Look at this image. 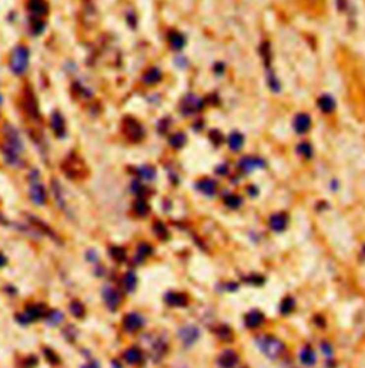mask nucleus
I'll use <instances>...</instances> for the list:
<instances>
[{
    "label": "nucleus",
    "instance_id": "ddd939ff",
    "mask_svg": "<svg viewBox=\"0 0 365 368\" xmlns=\"http://www.w3.org/2000/svg\"><path fill=\"white\" fill-rule=\"evenodd\" d=\"M311 117L307 113H298L293 120V129L297 134H305L311 129Z\"/></svg>",
    "mask_w": 365,
    "mask_h": 368
},
{
    "label": "nucleus",
    "instance_id": "72a5a7b5",
    "mask_svg": "<svg viewBox=\"0 0 365 368\" xmlns=\"http://www.w3.org/2000/svg\"><path fill=\"white\" fill-rule=\"evenodd\" d=\"M170 146L171 147H174V149H181L184 144H186V141H187V137L184 133H174L173 136L170 137Z\"/></svg>",
    "mask_w": 365,
    "mask_h": 368
},
{
    "label": "nucleus",
    "instance_id": "79ce46f5",
    "mask_svg": "<svg viewBox=\"0 0 365 368\" xmlns=\"http://www.w3.org/2000/svg\"><path fill=\"white\" fill-rule=\"evenodd\" d=\"M166 351H167V345L163 340H159L156 342V345H153V355H156L157 358L163 357Z\"/></svg>",
    "mask_w": 365,
    "mask_h": 368
},
{
    "label": "nucleus",
    "instance_id": "8fccbe9b",
    "mask_svg": "<svg viewBox=\"0 0 365 368\" xmlns=\"http://www.w3.org/2000/svg\"><path fill=\"white\" fill-rule=\"evenodd\" d=\"M247 191H248V194H250V196H253V197H256V196L258 194V190L256 189V186H248Z\"/></svg>",
    "mask_w": 365,
    "mask_h": 368
},
{
    "label": "nucleus",
    "instance_id": "f8f14e48",
    "mask_svg": "<svg viewBox=\"0 0 365 368\" xmlns=\"http://www.w3.org/2000/svg\"><path fill=\"white\" fill-rule=\"evenodd\" d=\"M238 167L243 170L244 173H251V171L258 170V168H264L265 162L261 157H257V156H247V157H243L238 162Z\"/></svg>",
    "mask_w": 365,
    "mask_h": 368
},
{
    "label": "nucleus",
    "instance_id": "a211bd4d",
    "mask_svg": "<svg viewBox=\"0 0 365 368\" xmlns=\"http://www.w3.org/2000/svg\"><path fill=\"white\" fill-rule=\"evenodd\" d=\"M264 314L261 313L260 310H251L245 314L244 317V323L248 328H258L263 323H264Z\"/></svg>",
    "mask_w": 365,
    "mask_h": 368
},
{
    "label": "nucleus",
    "instance_id": "f704fd0d",
    "mask_svg": "<svg viewBox=\"0 0 365 368\" xmlns=\"http://www.w3.org/2000/svg\"><path fill=\"white\" fill-rule=\"evenodd\" d=\"M297 153L299 156H302L304 159H311L314 150H312V146L308 141H302L297 146Z\"/></svg>",
    "mask_w": 365,
    "mask_h": 368
},
{
    "label": "nucleus",
    "instance_id": "39448f33",
    "mask_svg": "<svg viewBox=\"0 0 365 368\" xmlns=\"http://www.w3.org/2000/svg\"><path fill=\"white\" fill-rule=\"evenodd\" d=\"M123 133L130 141L138 143L144 137V129L140 123L133 117H126L123 120Z\"/></svg>",
    "mask_w": 365,
    "mask_h": 368
},
{
    "label": "nucleus",
    "instance_id": "a878e982",
    "mask_svg": "<svg viewBox=\"0 0 365 368\" xmlns=\"http://www.w3.org/2000/svg\"><path fill=\"white\" fill-rule=\"evenodd\" d=\"M122 284L123 288L127 293H133L135 290V287H137V275L133 271H127V273L123 275Z\"/></svg>",
    "mask_w": 365,
    "mask_h": 368
},
{
    "label": "nucleus",
    "instance_id": "09e8293b",
    "mask_svg": "<svg viewBox=\"0 0 365 368\" xmlns=\"http://www.w3.org/2000/svg\"><path fill=\"white\" fill-rule=\"evenodd\" d=\"M321 350H323L327 355L332 354V347H331V344H328V342H323V344H321Z\"/></svg>",
    "mask_w": 365,
    "mask_h": 368
},
{
    "label": "nucleus",
    "instance_id": "864d4df0",
    "mask_svg": "<svg viewBox=\"0 0 365 368\" xmlns=\"http://www.w3.org/2000/svg\"><path fill=\"white\" fill-rule=\"evenodd\" d=\"M217 173H223V174H226V173H227V166H220V167L217 168Z\"/></svg>",
    "mask_w": 365,
    "mask_h": 368
},
{
    "label": "nucleus",
    "instance_id": "6e6552de",
    "mask_svg": "<svg viewBox=\"0 0 365 368\" xmlns=\"http://www.w3.org/2000/svg\"><path fill=\"white\" fill-rule=\"evenodd\" d=\"M178 338L184 344V347H191L200 338V330L193 324L184 326L178 330Z\"/></svg>",
    "mask_w": 365,
    "mask_h": 368
},
{
    "label": "nucleus",
    "instance_id": "20e7f679",
    "mask_svg": "<svg viewBox=\"0 0 365 368\" xmlns=\"http://www.w3.org/2000/svg\"><path fill=\"white\" fill-rule=\"evenodd\" d=\"M29 194H30L32 201L36 205H44L46 201H47V193H46V189L43 187V184L39 181V173L37 171H33L32 176H30Z\"/></svg>",
    "mask_w": 365,
    "mask_h": 368
},
{
    "label": "nucleus",
    "instance_id": "e433bc0d",
    "mask_svg": "<svg viewBox=\"0 0 365 368\" xmlns=\"http://www.w3.org/2000/svg\"><path fill=\"white\" fill-rule=\"evenodd\" d=\"M68 308H70V313L73 314L74 317H77V318H81L84 313H86V308H84V305L81 304L80 301H71L70 302V305H68Z\"/></svg>",
    "mask_w": 365,
    "mask_h": 368
},
{
    "label": "nucleus",
    "instance_id": "f03ea898",
    "mask_svg": "<svg viewBox=\"0 0 365 368\" xmlns=\"http://www.w3.org/2000/svg\"><path fill=\"white\" fill-rule=\"evenodd\" d=\"M9 67L14 74H23L26 73L29 67V49L23 44H19L14 47V50L10 55Z\"/></svg>",
    "mask_w": 365,
    "mask_h": 368
},
{
    "label": "nucleus",
    "instance_id": "37998d69",
    "mask_svg": "<svg viewBox=\"0 0 365 368\" xmlns=\"http://www.w3.org/2000/svg\"><path fill=\"white\" fill-rule=\"evenodd\" d=\"M217 334H218V337H220L221 340H224V341L232 340V333H231V330L227 327V326H221V327L218 328Z\"/></svg>",
    "mask_w": 365,
    "mask_h": 368
},
{
    "label": "nucleus",
    "instance_id": "dca6fc26",
    "mask_svg": "<svg viewBox=\"0 0 365 368\" xmlns=\"http://www.w3.org/2000/svg\"><path fill=\"white\" fill-rule=\"evenodd\" d=\"M164 300L171 307H186L189 304V297L183 293L170 291L164 296Z\"/></svg>",
    "mask_w": 365,
    "mask_h": 368
},
{
    "label": "nucleus",
    "instance_id": "9b49d317",
    "mask_svg": "<svg viewBox=\"0 0 365 368\" xmlns=\"http://www.w3.org/2000/svg\"><path fill=\"white\" fill-rule=\"evenodd\" d=\"M144 326V318L138 313H129L123 318V327L127 333H135Z\"/></svg>",
    "mask_w": 365,
    "mask_h": 368
},
{
    "label": "nucleus",
    "instance_id": "58836bf2",
    "mask_svg": "<svg viewBox=\"0 0 365 368\" xmlns=\"http://www.w3.org/2000/svg\"><path fill=\"white\" fill-rule=\"evenodd\" d=\"M153 230L156 233V235L159 237V238H162V240H166V238H168V230H167V227H166V224H163L162 221H157L154 226H153Z\"/></svg>",
    "mask_w": 365,
    "mask_h": 368
},
{
    "label": "nucleus",
    "instance_id": "423d86ee",
    "mask_svg": "<svg viewBox=\"0 0 365 368\" xmlns=\"http://www.w3.org/2000/svg\"><path fill=\"white\" fill-rule=\"evenodd\" d=\"M3 130H4V149H9V150L16 151L20 154L25 149V146H23V141L19 136V132L10 124H6Z\"/></svg>",
    "mask_w": 365,
    "mask_h": 368
},
{
    "label": "nucleus",
    "instance_id": "b1692460",
    "mask_svg": "<svg viewBox=\"0 0 365 368\" xmlns=\"http://www.w3.org/2000/svg\"><path fill=\"white\" fill-rule=\"evenodd\" d=\"M168 43L173 50H181L186 46V37L180 32H171L168 33Z\"/></svg>",
    "mask_w": 365,
    "mask_h": 368
},
{
    "label": "nucleus",
    "instance_id": "4c0bfd02",
    "mask_svg": "<svg viewBox=\"0 0 365 368\" xmlns=\"http://www.w3.org/2000/svg\"><path fill=\"white\" fill-rule=\"evenodd\" d=\"M53 191L56 201L59 203V205L62 208H66V203H65V199H63V191H62V187H60V184H59L57 180H53Z\"/></svg>",
    "mask_w": 365,
    "mask_h": 368
},
{
    "label": "nucleus",
    "instance_id": "7ed1b4c3",
    "mask_svg": "<svg viewBox=\"0 0 365 368\" xmlns=\"http://www.w3.org/2000/svg\"><path fill=\"white\" fill-rule=\"evenodd\" d=\"M62 170L68 178H81L86 176V164L76 154L68 156L62 163Z\"/></svg>",
    "mask_w": 365,
    "mask_h": 368
},
{
    "label": "nucleus",
    "instance_id": "393cba45",
    "mask_svg": "<svg viewBox=\"0 0 365 368\" xmlns=\"http://www.w3.org/2000/svg\"><path fill=\"white\" fill-rule=\"evenodd\" d=\"M227 143H229V147L232 151L241 150L244 146V136L240 132H232L227 138Z\"/></svg>",
    "mask_w": 365,
    "mask_h": 368
},
{
    "label": "nucleus",
    "instance_id": "de8ad7c7",
    "mask_svg": "<svg viewBox=\"0 0 365 368\" xmlns=\"http://www.w3.org/2000/svg\"><path fill=\"white\" fill-rule=\"evenodd\" d=\"M44 353L47 354V360L50 361V363H53V364H59V357L54 354L53 351H50V350H44Z\"/></svg>",
    "mask_w": 365,
    "mask_h": 368
},
{
    "label": "nucleus",
    "instance_id": "0eeeda50",
    "mask_svg": "<svg viewBox=\"0 0 365 368\" xmlns=\"http://www.w3.org/2000/svg\"><path fill=\"white\" fill-rule=\"evenodd\" d=\"M43 315H44V307H43V305H39V304H32V305L27 307L25 313L16 315V320H17L20 324L26 326V324L32 323V321L39 320Z\"/></svg>",
    "mask_w": 365,
    "mask_h": 368
},
{
    "label": "nucleus",
    "instance_id": "412c9836",
    "mask_svg": "<svg viewBox=\"0 0 365 368\" xmlns=\"http://www.w3.org/2000/svg\"><path fill=\"white\" fill-rule=\"evenodd\" d=\"M50 127L57 137L65 136V119L59 111H54L50 119Z\"/></svg>",
    "mask_w": 365,
    "mask_h": 368
},
{
    "label": "nucleus",
    "instance_id": "49530a36",
    "mask_svg": "<svg viewBox=\"0 0 365 368\" xmlns=\"http://www.w3.org/2000/svg\"><path fill=\"white\" fill-rule=\"evenodd\" d=\"M248 281L253 283V284H256V286H261L264 283V277H261V275H251Z\"/></svg>",
    "mask_w": 365,
    "mask_h": 368
},
{
    "label": "nucleus",
    "instance_id": "a19ab883",
    "mask_svg": "<svg viewBox=\"0 0 365 368\" xmlns=\"http://www.w3.org/2000/svg\"><path fill=\"white\" fill-rule=\"evenodd\" d=\"M44 28H46V25H44V22L41 19H32L30 29L33 32V34H40V33H43Z\"/></svg>",
    "mask_w": 365,
    "mask_h": 368
},
{
    "label": "nucleus",
    "instance_id": "603ef678",
    "mask_svg": "<svg viewBox=\"0 0 365 368\" xmlns=\"http://www.w3.org/2000/svg\"><path fill=\"white\" fill-rule=\"evenodd\" d=\"M6 264H7V259H6V257L0 253V268H1V267H4Z\"/></svg>",
    "mask_w": 365,
    "mask_h": 368
},
{
    "label": "nucleus",
    "instance_id": "4be33fe9",
    "mask_svg": "<svg viewBox=\"0 0 365 368\" xmlns=\"http://www.w3.org/2000/svg\"><path fill=\"white\" fill-rule=\"evenodd\" d=\"M29 10L36 16H44L49 12V4L46 0H29L27 1Z\"/></svg>",
    "mask_w": 365,
    "mask_h": 368
},
{
    "label": "nucleus",
    "instance_id": "6ab92c4d",
    "mask_svg": "<svg viewBox=\"0 0 365 368\" xmlns=\"http://www.w3.org/2000/svg\"><path fill=\"white\" fill-rule=\"evenodd\" d=\"M124 361L132 364V366H137L143 361V351L138 348V347H130L129 350L124 351V355H123Z\"/></svg>",
    "mask_w": 365,
    "mask_h": 368
},
{
    "label": "nucleus",
    "instance_id": "5701e85b",
    "mask_svg": "<svg viewBox=\"0 0 365 368\" xmlns=\"http://www.w3.org/2000/svg\"><path fill=\"white\" fill-rule=\"evenodd\" d=\"M196 187L205 196H214L217 191V183L211 178H201L200 181H197Z\"/></svg>",
    "mask_w": 365,
    "mask_h": 368
},
{
    "label": "nucleus",
    "instance_id": "cd10ccee",
    "mask_svg": "<svg viewBox=\"0 0 365 368\" xmlns=\"http://www.w3.org/2000/svg\"><path fill=\"white\" fill-rule=\"evenodd\" d=\"M162 80V71L159 67H150L144 74H143V82L146 84H154V83Z\"/></svg>",
    "mask_w": 365,
    "mask_h": 368
},
{
    "label": "nucleus",
    "instance_id": "c85d7f7f",
    "mask_svg": "<svg viewBox=\"0 0 365 368\" xmlns=\"http://www.w3.org/2000/svg\"><path fill=\"white\" fill-rule=\"evenodd\" d=\"M137 174L141 180H146V181H153L156 178V168L151 167V166H140L137 168Z\"/></svg>",
    "mask_w": 365,
    "mask_h": 368
},
{
    "label": "nucleus",
    "instance_id": "3c124183",
    "mask_svg": "<svg viewBox=\"0 0 365 368\" xmlns=\"http://www.w3.org/2000/svg\"><path fill=\"white\" fill-rule=\"evenodd\" d=\"M81 368H100V366L96 363V361H92V363H89V364H86V366H83Z\"/></svg>",
    "mask_w": 365,
    "mask_h": 368
},
{
    "label": "nucleus",
    "instance_id": "c756f323",
    "mask_svg": "<svg viewBox=\"0 0 365 368\" xmlns=\"http://www.w3.org/2000/svg\"><path fill=\"white\" fill-rule=\"evenodd\" d=\"M294 308H296V300L291 297V296H288V297H285L281 301V304H280V311L283 315H288V314H291L294 311Z\"/></svg>",
    "mask_w": 365,
    "mask_h": 368
},
{
    "label": "nucleus",
    "instance_id": "a18cd8bd",
    "mask_svg": "<svg viewBox=\"0 0 365 368\" xmlns=\"http://www.w3.org/2000/svg\"><path fill=\"white\" fill-rule=\"evenodd\" d=\"M210 140H211L216 146H218V144H221V141H223V134H221L220 132L214 130V132L210 133Z\"/></svg>",
    "mask_w": 365,
    "mask_h": 368
},
{
    "label": "nucleus",
    "instance_id": "473e14b6",
    "mask_svg": "<svg viewBox=\"0 0 365 368\" xmlns=\"http://www.w3.org/2000/svg\"><path fill=\"white\" fill-rule=\"evenodd\" d=\"M224 203H226V205H227L229 208L235 210V208L241 207V204H243V199H241L240 196H237V194H229V196L224 197Z\"/></svg>",
    "mask_w": 365,
    "mask_h": 368
},
{
    "label": "nucleus",
    "instance_id": "4468645a",
    "mask_svg": "<svg viewBox=\"0 0 365 368\" xmlns=\"http://www.w3.org/2000/svg\"><path fill=\"white\" fill-rule=\"evenodd\" d=\"M238 364V354L232 350H226L217 358V366L220 368H234Z\"/></svg>",
    "mask_w": 365,
    "mask_h": 368
},
{
    "label": "nucleus",
    "instance_id": "aec40b11",
    "mask_svg": "<svg viewBox=\"0 0 365 368\" xmlns=\"http://www.w3.org/2000/svg\"><path fill=\"white\" fill-rule=\"evenodd\" d=\"M299 361L305 367H314L317 364V354L314 353V350H312L310 345H305L301 350V353H299Z\"/></svg>",
    "mask_w": 365,
    "mask_h": 368
},
{
    "label": "nucleus",
    "instance_id": "1a4fd4ad",
    "mask_svg": "<svg viewBox=\"0 0 365 368\" xmlns=\"http://www.w3.org/2000/svg\"><path fill=\"white\" fill-rule=\"evenodd\" d=\"M201 109H203V100L196 95L186 96L184 100L181 101V111L186 116L194 114V113L200 111Z\"/></svg>",
    "mask_w": 365,
    "mask_h": 368
},
{
    "label": "nucleus",
    "instance_id": "2f4dec72",
    "mask_svg": "<svg viewBox=\"0 0 365 368\" xmlns=\"http://www.w3.org/2000/svg\"><path fill=\"white\" fill-rule=\"evenodd\" d=\"M26 107H27V113L32 116V117H34V119H37L39 117V111H37V101H36V99H34V96L30 93V97L26 96Z\"/></svg>",
    "mask_w": 365,
    "mask_h": 368
},
{
    "label": "nucleus",
    "instance_id": "c9c22d12",
    "mask_svg": "<svg viewBox=\"0 0 365 368\" xmlns=\"http://www.w3.org/2000/svg\"><path fill=\"white\" fill-rule=\"evenodd\" d=\"M46 320H47L49 326H57L59 323L63 321V314L57 310H52V311L46 313Z\"/></svg>",
    "mask_w": 365,
    "mask_h": 368
},
{
    "label": "nucleus",
    "instance_id": "f3484780",
    "mask_svg": "<svg viewBox=\"0 0 365 368\" xmlns=\"http://www.w3.org/2000/svg\"><path fill=\"white\" fill-rule=\"evenodd\" d=\"M317 106H318V109L321 110L324 114H330V113H332L335 110L337 103H335V99L331 95H323L318 97Z\"/></svg>",
    "mask_w": 365,
    "mask_h": 368
},
{
    "label": "nucleus",
    "instance_id": "c03bdc74",
    "mask_svg": "<svg viewBox=\"0 0 365 368\" xmlns=\"http://www.w3.org/2000/svg\"><path fill=\"white\" fill-rule=\"evenodd\" d=\"M132 191L134 193V194H137V196H140V197H143V193H144V186L140 183V181H133L132 183Z\"/></svg>",
    "mask_w": 365,
    "mask_h": 368
},
{
    "label": "nucleus",
    "instance_id": "7c9ffc66",
    "mask_svg": "<svg viewBox=\"0 0 365 368\" xmlns=\"http://www.w3.org/2000/svg\"><path fill=\"white\" fill-rule=\"evenodd\" d=\"M110 256L111 259L119 261V263H123L124 260L127 259V251L124 247H120V245H113L110 247Z\"/></svg>",
    "mask_w": 365,
    "mask_h": 368
},
{
    "label": "nucleus",
    "instance_id": "f257e3e1",
    "mask_svg": "<svg viewBox=\"0 0 365 368\" xmlns=\"http://www.w3.org/2000/svg\"><path fill=\"white\" fill-rule=\"evenodd\" d=\"M256 344L258 350L270 360H278L285 353V344L274 335L263 334L256 338Z\"/></svg>",
    "mask_w": 365,
    "mask_h": 368
},
{
    "label": "nucleus",
    "instance_id": "ea45409f",
    "mask_svg": "<svg viewBox=\"0 0 365 368\" xmlns=\"http://www.w3.org/2000/svg\"><path fill=\"white\" fill-rule=\"evenodd\" d=\"M151 251H153V248L147 243H141V244H138V247H137V254L135 256H137L138 260H144L151 254Z\"/></svg>",
    "mask_w": 365,
    "mask_h": 368
},
{
    "label": "nucleus",
    "instance_id": "bb28decb",
    "mask_svg": "<svg viewBox=\"0 0 365 368\" xmlns=\"http://www.w3.org/2000/svg\"><path fill=\"white\" fill-rule=\"evenodd\" d=\"M133 210H134V213L137 216L146 217L150 211V205L147 203V200L144 197H138L134 201V204H133Z\"/></svg>",
    "mask_w": 365,
    "mask_h": 368
},
{
    "label": "nucleus",
    "instance_id": "2eb2a0df",
    "mask_svg": "<svg viewBox=\"0 0 365 368\" xmlns=\"http://www.w3.org/2000/svg\"><path fill=\"white\" fill-rule=\"evenodd\" d=\"M268 224H270V229L272 232H284L285 229H287V226H288V216L285 213H275V214H272L270 217Z\"/></svg>",
    "mask_w": 365,
    "mask_h": 368
},
{
    "label": "nucleus",
    "instance_id": "9d476101",
    "mask_svg": "<svg viewBox=\"0 0 365 368\" xmlns=\"http://www.w3.org/2000/svg\"><path fill=\"white\" fill-rule=\"evenodd\" d=\"M103 300L106 302V307H107L110 311H116L122 302V296L120 293L113 288V287H106L103 290Z\"/></svg>",
    "mask_w": 365,
    "mask_h": 368
}]
</instances>
